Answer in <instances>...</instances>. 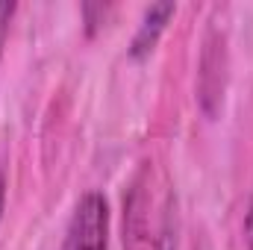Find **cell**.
Here are the masks:
<instances>
[{"instance_id":"6da1fadb","label":"cell","mask_w":253,"mask_h":250,"mask_svg":"<svg viewBox=\"0 0 253 250\" xmlns=\"http://www.w3.org/2000/svg\"><path fill=\"white\" fill-rule=\"evenodd\" d=\"M59 250H109V200L103 191H85L65 227Z\"/></svg>"},{"instance_id":"7a4b0ae2","label":"cell","mask_w":253,"mask_h":250,"mask_svg":"<svg viewBox=\"0 0 253 250\" xmlns=\"http://www.w3.org/2000/svg\"><path fill=\"white\" fill-rule=\"evenodd\" d=\"M224 88H227V42L224 33L209 30L197 62V103L209 118L218 115L224 103Z\"/></svg>"},{"instance_id":"3957f363","label":"cell","mask_w":253,"mask_h":250,"mask_svg":"<svg viewBox=\"0 0 253 250\" xmlns=\"http://www.w3.org/2000/svg\"><path fill=\"white\" fill-rule=\"evenodd\" d=\"M174 15H177V3H153V6H147L141 21H138V27H135V33H132V39H129L126 56L135 59V62L147 59L156 50V44H159V39L168 30Z\"/></svg>"},{"instance_id":"277c9868","label":"cell","mask_w":253,"mask_h":250,"mask_svg":"<svg viewBox=\"0 0 253 250\" xmlns=\"http://www.w3.org/2000/svg\"><path fill=\"white\" fill-rule=\"evenodd\" d=\"M18 6L12 0H0V56H3V47H6V39H9V30H12V18H15Z\"/></svg>"},{"instance_id":"5b68a950","label":"cell","mask_w":253,"mask_h":250,"mask_svg":"<svg viewBox=\"0 0 253 250\" xmlns=\"http://www.w3.org/2000/svg\"><path fill=\"white\" fill-rule=\"evenodd\" d=\"M6 188H9V183H6V171L0 168V221H3V209H6Z\"/></svg>"}]
</instances>
